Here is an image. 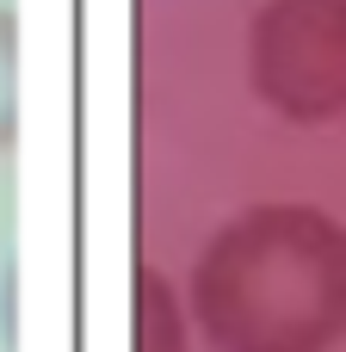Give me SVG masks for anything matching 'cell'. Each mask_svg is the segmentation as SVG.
<instances>
[{
	"mask_svg": "<svg viewBox=\"0 0 346 352\" xmlns=\"http://www.w3.org/2000/svg\"><path fill=\"white\" fill-rule=\"evenodd\" d=\"M198 316L229 352H322L346 328V229L310 204L235 217L198 266Z\"/></svg>",
	"mask_w": 346,
	"mask_h": 352,
	"instance_id": "1",
	"label": "cell"
},
{
	"mask_svg": "<svg viewBox=\"0 0 346 352\" xmlns=\"http://www.w3.org/2000/svg\"><path fill=\"white\" fill-rule=\"evenodd\" d=\"M248 80L291 124L346 111V0H266L248 31Z\"/></svg>",
	"mask_w": 346,
	"mask_h": 352,
	"instance_id": "2",
	"label": "cell"
},
{
	"mask_svg": "<svg viewBox=\"0 0 346 352\" xmlns=\"http://www.w3.org/2000/svg\"><path fill=\"white\" fill-rule=\"evenodd\" d=\"M19 136V25L0 6V148H12Z\"/></svg>",
	"mask_w": 346,
	"mask_h": 352,
	"instance_id": "3",
	"label": "cell"
}]
</instances>
